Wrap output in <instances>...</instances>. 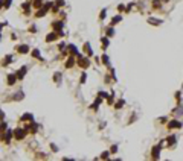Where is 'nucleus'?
Returning a JSON list of instances; mask_svg holds the SVG:
<instances>
[{"label":"nucleus","mask_w":183,"mask_h":161,"mask_svg":"<svg viewBox=\"0 0 183 161\" xmlns=\"http://www.w3.org/2000/svg\"><path fill=\"white\" fill-rule=\"evenodd\" d=\"M119 21H121V17H119V15H118V17H114V18H113V21H111V23H113V25H114V23H119Z\"/></svg>","instance_id":"obj_8"},{"label":"nucleus","mask_w":183,"mask_h":161,"mask_svg":"<svg viewBox=\"0 0 183 161\" xmlns=\"http://www.w3.org/2000/svg\"><path fill=\"white\" fill-rule=\"evenodd\" d=\"M163 2H168V0H163Z\"/></svg>","instance_id":"obj_12"},{"label":"nucleus","mask_w":183,"mask_h":161,"mask_svg":"<svg viewBox=\"0 0 183 161\" xmlns=\"http://www.w3.org/2000/svg\"><path fill=\"white\" fill-rule=\"evenodd\" d=\"M0 119H3V112L2 111H0Z\"/></svg>","instance_id":"obj_11"},{"label":"nucleus","mask_w":183,"mask_h":161,"mask_svg":"<svg viewBox=\"0 0 183 161\" xmlns=\"http://www.w3.org/2000/svg\"><path fill=\"white\" fill-rule=\"evenodd\" d=\"M171 128H175V126H177V128H180V123H179V122H172V123L170 125Z\"/></svg>","instance_id":"obj_7"},{"label":"nucleus","mask_w":183,"mask_h":161,"mask_svg":"<svg viewBox=\"0 0 183 161\" xmlns=\"http://www.w3.org/2000/svg\"><path fill=\"white\" fill-rule=\"evenodd\" d=\"M11 3H12V0H5V5H3V8H5V9H8V8L11 6Z\"/></svg>","instance_id":"obj_5"},{"label":"nucleus","mask_w":183,"mask_h":161,"mask_svg":"<svg viewBox=\"0 0 183 161\" xmlns=\"http://www.w3.org/2000/svg\"><path fill=\"white\" fill-rule=\"evenodd\" d=\"M15 137H17V139H23V137H25V132H23L20 128H17V131H15Z\"/></svg>","instance_id":"obj_1"},{"label":"nucleus","mask_w":183,"mask_h":161,"mask_svg":"<svg viewBox=\"0 0 183 161\" xmlns=\"http://www.w3.org/2000/svg\"><path fill=\"white\" fill-rule=\"evenodd\" d=\"M21 119H23V120H32V114H25Z\"/></svg>","instance_id":"obj_6"},{"label":"nucleus","mask_w":183,"mask_h":161,"mask_svg":"<svg viewBox=\"0 0 183 161\" xmlns=\"http://www.w3.org/2000/svg\"><path fill=\"white\" fill-rule=\"evenodd\" d=\"M46 12H48V9H46V8H44V9H40V11L37 12V17H43V15H46Z\"/></svg>","instance_id":"obj_2"},{"label":"nucleus","mask_w":183,"mask_h":161,"mask_svg":"<svg viewBox=\"0 0 183 161\" xmlns=\"http://www.w3.org/2000/svg\"><path fill=\"white\" fill-rule=\"evenodd\" d=\"M34 56L38 58V56H40V52H38V50H34Z\"/></svg>","instance_id":"obj_10"},{"label":"nucleus","mask_w":183,"mask_h":161,"mask_svg":"<svg viewBox=\"0 0 183 161\" xmlns=\"http://www.w3.org/2000/svg\"><path fill=\"white\" fill-rule=\"evenodd\" d=\"M52 40H55V34H50V35L48 37V41H52Z\"/></svg>","instance_id":"obj_9"},{"label":"nucleus","mask_w":183,"mask_h":161,"mask_svg":"<svg viewBox=\"0 0 183 161\" xmlns=\"http://www.w3.org/2000/svg\"><path fill=\"white\" fill-rule=\"evenodd\" d=\"M15 82V76H8V84H9V85H12V84Z\"/></svg>","instance_id":"obj_3"},{"label":"nucleus","mask_w":183,"mask_h":161,"mask_svg":"<svg viewBox=\"0 0 183 161\" xmlns=\"http://www.w3.org/2000/svg\"><path fill=\"white\" fill-rule=\"evenodd\" d=\"M18 49V52H21V53H26L28 52V46H20V47H17Z\"/></svg>","instance_id":"obj_4"}]
</instances>
